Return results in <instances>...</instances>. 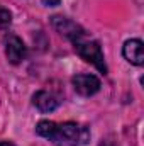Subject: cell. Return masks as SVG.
Returning <instances> with one entry per match:
<instances>
[{"label": "cell", "mask_w": 144, "mask_h": 146, "mask_svg": "<svg viewBox=\"0 0 144 146\" xmlns=\"http://www.w3.org/2000/svg\"><path fill=\"white\" fill-rule=\"evenodd\" d=\"M10 22H12V14H10V10L0 5V29L9 27Z\"/></svg>", "instance_id": "ba28073f"}, {"label": "cell", "mask_w": 144, "mask_h": 146, "mask_svg": "<svg viewBox=\"0 0 144 146\" xmlns=\"http://www.w3.org/2000/svg\"><path fill=\"white\" fill-rule=\"evenodd\" d=\"M71 82H73V88H75V92L80 94L81 97L95 95V94L100 90V80H98L95 75L81 73V75L73 76Z\"/></svg>", "instance_id": "3957f363"}, {"label": "cell", "mask_w": 144, "mask_h": 146, "mask_svg": "<svg viewBox=\"0 0 144 146\" xmlns=\"http://www.w3.org/2000/svg\"><path fill=\"white\" fill-rule=\"evenodd\" d=\"M5 54H7V60L12 65H19L20 61H24V58H26V46H24L22 39L17 37L15 34L5 36Z\"/></svg>", "instance_id": "5b68a950"}, {"label": "cell", "mask_w": 144, "mask_h": 146, "mask_svg": "<svg viewBox=\"0 0 144 146\" xmlns=\"http://www.w3.org/2000/svg\"><path fill=\"white\" fill-rule=\"evenodd\" d=\"M122 54L124 58L136 65V66H141L144 63V46H143V41L141 39H129L124 48H122Z\"/></svg>", "instance_id": "8992f818"}, {"label": "cell", "mask_w": 144, "mask_h": 146, "mask_svg": "<svg viewBox=\"0 0 144 146\" xmlns=\"http://www.w3.org/2000/svg\"><path fill=\"white\" fill-rule=\"evenodd\" d=\"M32 104L36 106L41 112H53L54 109H58L59 106V99L48 90H39L34 94L32 97Z\"/></svg>", "instance_id": "52a82bcc"}, {"label": "cell", "mask_w": 144, "mask_h": 146, "mask_svg": "<svg viewBox=\"0 0 144 146\" xmlns=\"http://www.w3.org/2000/svg\"><path fill=\"white\" fill-rule=\"evenodd\" d=\"M0 146H14V145L9 143V141H0Z\"/></svg>", "instance_id": "8fae6325"}, {"label": "cell", "mask_w": 144, "mask_h": 146, "mask_svg": "<svg viewBox=\"0 0 144 146\" xmlns=\"http://www.w3.org/2000/svg\"><path fill=\"white\" fill-rule=\"evenodd\" d=\"M36 133L48 138L54 146H85L90 141V129L80 122H53L41 121L36 126Z\"/></svg>", "instance_id": "6da1fadb"}, {"label": "cell", "mask_w": 144, "mask_h": 146, "mask_svg": "<svg viewBox=\"0 0 144 146\" xmlns=\"http://www.w3.org/2000/svg\"><path fill=\"white\" fill-rule=\"evenodd\" d=\"M42 2H44V5H48V7H56V5H59L61 0H42Z\"/></svg>", "instance_id": "9c48e42d"}, {"label": "cell", "mask_w": 144, "mask_h": 146, "mask_svg": "<svg viewBox=\"0 0 144 146\" xmlns=\"http://www.w3.org/2000/svg\"><path fill=\"white\" fill-rule=\"evenodd\" d=\"M51 22H53V27H54L61 36L68 37L70 41H75V39H78V37L85 36V31H83L76 22H73L71 19H68V17L54 15V17L51 19Z\"/></svg>", "instance_id": "277c9868"}, {"label": "cell", "mask_w": 144, "mask_h": 146, "mask_svg": "<svg viewBox=\"0 0 144 146\" xmlns=\"http://www.w3.org/2000/svg\"><path fill=\"white\" fill-rule=\"evenodd\" d=\"M100 146H117V145H115L112 139H105V141H102V143H100Z\"/></svg>", "instance_id": "30bf717a"}, {"label": "cell", "mask_w": 144, "mask_h": 146, "mask_svg": "<svg viewBox=\"0 0 144 146\" xmlns=\"http://www.w3.org/2000/svg\"><path fill=\"white\" fill-rule=\"evenodd\" d=\"M75 46V51L88 63H92L98 72L107 73V65H105V58H104V51L100 48V44L93 39H87V36H81L78 39L71 41Z\"/></svg>", "instance_id": "7a4b0ae2"}]
</instances>
